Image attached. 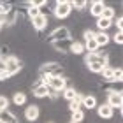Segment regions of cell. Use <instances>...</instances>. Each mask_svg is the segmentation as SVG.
Segmentation results:
<instances>
[{"label": "cell", "instance_id": "ba28073f", "mask_svg": "<svg viewBox=\"0 0 123 123\" xmlns=\"http://www.w3.org/2000/svg\"><path fill=\"white\" fill-rule=\"evenodd\" d=\"M41 116V109H39L37 104H32V105H26L25 109V120L30 121V123H35Z\"/></svg>", "mask_w": 123, "mask_h": 123}, {"label": "cell", "instance_id": "e575fe53", "mask_svg": "<svg viewBox=\"0 0 123 123\" xmlns=\"http://www.w3.org/2000/svg\"><path fill=\"white\" fill-rule=\"evenodd\" d=\"M49 123H55V121H49Z\"/></svg>", "mask_w": 123, "mask_h": 123}, {"label": "cell", "instance_id": "1f68e13d", "mask_svg": "<svg viewBox=\"0 0 123 123\" xmlns=\"http://www.w3.org/2000/svg\"><path fill=\"white\" fill-rule=\"evenodd\" d=\"M79 109H81V104L74 102V100H72V102H69V111H70V113H74V111H79Z\"/></svg>", "mask_w": 123, "mask_h": 123}, {"label": "cell", "instance_id": "44dd1931", "mask_svg": "<svg viewBox=\"0 0 123 123\" xmlns=\"http://www.w3.org/2000/svg\"><path fill=\"white\" fill-rule=\"evenodd\" d=\"M12 102H14V105H25L26 104V93L25 92H14Z\"/></svg>", "mask_w": 123, "mask_h": 123}, {"label": "cell", "instance_id": "4fadbf2b", "mask_svg": "<svg viewBox=\"0 0 123 123\" xmlns=\"http://www.w3.org/2000/svg\"><path fill=\"white\" fill-rule=\"evenodd\" d=\"M105 7V4L102 0H95V2H90V14L95 16V18H100V14H102V11Z\"/></svg>", "mask_w": 123, "mask_h": 123}, {"label": "cell", "instance_id": "52a82bcc", "mask_svg": "<svg viewBox=\"0 0 123 123\" xmlns=\"http://www.w3.org/2000/svg\"><path fill=\"white\" fill-rule=\"evenodd\" d=\"M48 86L51 88V90H56V92H62L63 88H67V77L65 76H53L51 79H49Z\"/></svg>", "mask_w": 123, "mask_h": 123}, {"label": "cell", "instance_id": "ffe728a7", "mask_svg": "<svg viewBox=\"0 0 123 123\" xmlns=\"http://www.w3.org/2000/svg\"><path fill=\"white\" fill-rule=\"evenodd\" d=\"M69 4L76 11H85L86 7H90V2H86V0H69Z\"/></svg>", "mask_w": 123, "mask_h": 123}, {"label": "cell", "instance_id": "6da1fadb", "mask_svg": "<svg viewBox=\"0 0 123 123\" xmlns=\"http://www.w3.org/2000/svg\"><path fill=\"white\" fill-rule=\"evenodd\" d=\"M53 5H55V7H53V16L58 18V19L69 18L70 12H72V7H70L69 0H58V2H55Z\"/></svg>", "mask_w": 123, "mask_h": 123}, {"label": "cell", "instance_id": "5bb4252c", "mask_svg": "<svg viewBox=\"0 0 123 123\" xmlns=\"http://www.w3.org/2000/svg\"><path fill=\"white\" fill-rule=\"evenodd\" d=\"M100 76H102V81L104 83H111L114 81V67L113 65H105L102 72H100Z\"/></svg>", "mask_w": 123, "mask_h": 123}, {"label": "cell", "instance_id": "d6986e66", "mask_svg": "<svg viewBox=\"0 0 123 123\" xmlns=\"http://www.w3.org/2000/svg\"><path fill=\"white\" fill-rule=\"evenodd\" d=\"M76 93H77V90H76L74 86H67V88L62 90V95H63V98L67 100V102H72L74 97H76Z\"/></svg>", "mask_w": 123, "mask_h": 123}, {"label": "cell", "instance_id": "7a4b0ae2", "mask_svg": "<svg viewBox=\"0 0 123 123\" xmlns=\"http://www.w3.org/2000/svg\"><path fill=\"white\" fill-rule=\"evenodd\" d=\"M0 63L4 65V69L7 70V74L12 77V76H16L18 72H21V69H23V63H21V60L18 58V56H9L7 60H4V62H0Z\"/></svg>", "mask_w": 123, "mask_h": 123}, {"label": "cell", "instance_id": "cb8c5ba5", "mask_svg": "<svg viewBox=\"0 0 123 123\" xmlns=\"http://www.w3.org/2000/svg\"><path fill=\"white\" fill-rule=\"evenodd\" d=\"M114 16H116V11H114V7H109V5H105V7H104V11H102V14H100V18L109 19V21H114Z\"/></svg>", "mask_w": 123, "mask_h": 123}, {"label": "cell", "instance_id": "e0dca14e", "mask_svg": "<svg viewBox=\"0 0 123 123\" xmlns=\"http://www.w3.org/2000/svg\"><path fill=\"white\" fill-rule=\"evenodd\" d=\"M69 53H72V55H83V53H85V44H83L81 41H72Z\"/></svg>", "mask_w": 123, "mask_h": 123}, {"label": "cell", "instance_id": "2e32d148", "mask_svg": "<svg viewBox=\"0 0 123 123\" xmlns=\"http://www.w3.org/2000/svg\"><path fill=\"white\" fill-rule=\"evenodd\" d=\"M95 42L98 44V48H102V46H105L109 41H111V37L107 35V32H95Z\"/></svg>", "mask_w": 123, "mask_h": 123}, {"label": "cell", "instance_id": "d4e9b609", "mask_svg": "<svg viewBox=\"0 0 123 123\" xmlns=\"http://www.w3.org/2000/svg\"><path fill=\"white\" fill-rule=\"evenodd\" d=\"M95 25H97V30H98V32H105V30H107L111 25H113V21H109V19H104V18H97Z\"/></svg>", "mask_w": 123, "mask_h": 123}, {"label": "cell", "instance_id": "d6a6232c", "mask_svg": "<svg viewBox=\"0 0 123 123\" xmlns=\"http://www.w3.org/2000/svg\"><path fill=\"white\" fill-rule=\"evenodd\" d=\"M113 23L116 25V28H118V32H121V33H123V18H121V16H120V18L116 19V21H113Z\"/></svg>", "mask_w": 123, "mask_h": 123}, {"label": "cell", "instance_id": "30bf717a", "mask_svg": "<svg viewBox=\"0 0 123 123\" xmlns=\"http://www.w3.org/2000/svg\"><path fill=\"white\" fill-rule=\"evenodd\" d=\"M107 105H111L113 109H121L123 105V93H107Z\"/></svg>", "mask_w": 123, "mask_h": 123}, {"label": "cell", "instance_id": "9a60e30c", "mask_svg": "<svg viewBox=\"0 0 123 123\" xmlns=\"http://www.w3.org/2000/svg\"><path fill=\"white\" fill-rule=\"evenodd\" d=\"M32 93H33V97H37V98H46L49 95V86H46V85L35 86V88H32Z\"/></svg>", "mask_w": 123, "mask_h": 123}, {"label": "cell", "instance_id": "4316f807", "mask_svg": "<svg viewBox=\"0 0 123 123\" xmlns=\"http://www.w3.org/2000/svg\"><path fill=\"white\" fill-rule=\"evenodd\" d=\"M5 109H9V98L0 95V111H5Z\"/></svg>", "mask_w": 123, "mask_h": 123}, {"label": "cell", "instance_id": "603a6c76", "mask_svg": "<svg viewBox=\"0 0 123 123\" xmlns=\"http://www.w3.org/2000/svg\"><path fill=\"white\" fill-rule=\"evenodd\" d=\"M83 44H85V51H86V53H97V51H100V48H98V44L95 42V39L85 41Z\"/></svg>", "mask_w": 123, "mask_h": 123}, {"label": "cell", "instance_id": "7c38bea8", "mask_svg": "<svg viewBox=\"0 0 123 123\" xmlns=\"http://www.w3.org/2000/svg\"><path fill=\"white\" fill-rule=\"evenodd\" d=\"M0 123H19V120L12 111L5 109V111H0Z\"/></svg>", "mask_w": 123, "mask_h": 123}, {"label": "cell", "instance_id": "f1b7e54d", "mask_svg": "<svg viewBox=\"0 0 123 123\" xmlns=\"http://www.w3.org/2000/svg\"><path fill=\"white\" fill-rule=\"evenodd\" d=\"M93 37H95V32L93 30L86 28L85 32H83V39H85V41H90V39H93Z\"/></svg>", "mask_w": 123, "mask_h": 123}, {"label": "cell", "instance_id": "8992f818", "mask_svg": "<svg viewBox=\"0 0 123 123\" xmlns=\"http://www.w3.org/2000/svg\"><path fill=\"white\" fill-rule=\"evenodd\" d=\"M97 114H98V118H100V120L109 121V120L114 116V109L104 102V104H98V105H97Z\"/></svg>", "mask_w": 123, "mask_h": 123}, {"label": "cell", "instance_id": "7402d4cb", "mask_svg": "<svg viewBox=\"0 0 123 123\" xmlns=\"http://www.w3.org/2000/svg\"><path fill=\"white\" fill-rule=\"evenodd\" d=\"M85 118H86V113H85L83 109L70 113V121H72V123H83V121H85Z\"/></svg>", "mask_w": 123, "mask_h": 123}, {"label": "cell", "instance_id": "5b68a950", "mask_svg": "<svg viewBox=\"0 0 123 123\" xmlns=\"http://www.w3.org/2000/svg\"><path fill=\"white\" fill-rule=\"evenodd\" d=\"M30 25H32V28H33V30L42 32V30H46V28H48V25H49V18H46V16H42V14H39V16H35V18H32V19H30Z\"/></svg>", "mask_w": 123, "mask_h": 123}, {"label": "cell", "instance_id": "9c48e42d", "mask_svg": "<svg viewBox=\"0 0 123 123\" xmlns=\"http://www.w3.org/2000/svg\"><path fill=\"white\" fill-rule=\"evenodd\" d=\"M74 39H65V41H53V42H49L51 44V48L55 49V51H58V53H69V49H70V44Z\"/></svg>", "mask_w": 123, "mask_h": 123}, {"label": "cell", "instance_id": "d590c367", "mask_svg": "<svg viewBox=\"0 0 123 123\" xmlns=\"http://www.w3.org/2000/svg\"><path fill=\"white\" fill-rule=\"evenodd\" d=\"M69 123H72V121H69Z\"/></svg>", "mask_w": 123, "mask_h": 123}, {"label": "cell", "instance_id": "484cf974", "mask_svg": "<svg viewBox=\"0 0 123 123\" xmlns=\"http://www.w3.org/2000/svg\"><path fill=\"white\" fill-rule=\"evenodd\" d=\"M86 67H88V70L92 72V74H100L102 72V69L105 65H102V63H97V62H93V63H86Z\"/></svg>", "mask_w": 123, "mask_h": 123}, {"label": "cell", "instance_id": "83f0119b", "mask_svg": "<svg viewBox=\"0 0 123 123\" xmlns=\"http://www.w3.org/2000/svg\"><path fill=\"white\" fill-rule=\"evenodd\" d=\"M121 79H123V70H121V67H118V69L114 67V81H116V83H121Z\"/></svg>", "mask_w": 123, "mask_h": 123}, {"label": "cell", "instance_id": "8fae6325", "mask_svg": "<svg viewBox=\"0 0 123 123\" xmlns=\"http://www.w3.org/2000/svg\"><path fill=\"white\" fill-rule=\"evenodd\" d=\"M98 105V102H97V98L93 97V95H85L83 97V100H81V109L83 111H92V109H95Z\"/></svg>", "mask_w": 123, "mask_h": 123}, {"label": "cell", "instance_id": "4dcf8cb0", "mask_svg": "<svg viewBox=\"0 0 123 123\" xmlns=\"http://www.w3.org/2000/svg\"><path fill=\"white\" fill-rule=\"evenodd\" d=\"M113 41H114V44L121 46V44H123V33H121V32H116V33H114V37H113Z\"/></svg>", "mask_w": 123, "mask_h": 123}, {"label": "cell", "instance_id": "836d02e7", "mask_svg": "<svg viewBox=\"0 0 123 123\" xmlns=\"http://www.w3.org/2000/svg\"><path fill=\"white\" fill-rule=\"evenodd\" d=\"M2 30H4V26H2V25H0V32H2Z\"/></svg>", "mask_w": 123, "mask_h": 123}, {"label": "cell", "instance_id": "277c9868", "mask_svg": "<svg viewBox=\"0 0 123 123\" xmlns=\"http://www.w3.org/2000/svg\"><path fill=\"white\" fill-rule=\"evenodd\" d=\"M65 39H70V28L69 26H56L49 32V37L46 39V42H53V41H65Z\"/></svg>", "mask_w": 123, "mask_h": 123}, {"label": "cell", "instance_id": "f546056e", "mask_svg": "<svg viewBox=\"0 0 123 123\" xmlns=\"http://www.w3.org/2000/svg\"><path fill=\"white\" fill-rule=\"evenodd\" d=\"M9 77H11V76L7 74V70L4 69V65H2V63H0V81H7Z\"/></svg>", "mask_w": 123, "mask_h": 123}, {"label": "cell", "instance_id": "ac0fdd59", "mask_svg": "<svg viewBox=\"0 0 123 123\" xmlns=\"http://www.w3.org/2000/svg\"><path fill=\"white\" fill-rule=\"evenodd\" d=\"M9 56H12V51H11V46L5 42H0V62L7 60Z\"/></svg>", "mask_w": 123, "mask_h": 123}, {"label": "cell", "instance_id": "3957f363", "mask_svg": "<svg viewBox=\"0 0 123 123\" xmlns=\"http://www.w3.org/2000/svg\"><path fill=\"white\" fill-rule=\"evenodd\" d=\"M39 74H48V76H63V65L60 62H46L41 65Z\"/></svg>", "mask_w": 123, "mask_h": 123}]
</instances>
